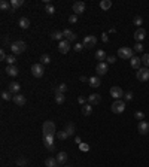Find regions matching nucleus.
Here are the masks:
<instances>
[{
  "instance_id": "1",
  "label": "nucleus",
  "mask_w": 149,
  "mask_h": 167,
  "mask_svg": "<svg viewBox=\"0 0 149 167\" xmlns=\"http://www.w3.org/2000/svg\"><path fill=\"white\" fill-rule=\"evenodd\" d=\"M42 130H43V136H52V137L57 136L55 124L52 121H45L43 125H42Z\"/></svg>"
},
{
  "instance_id": "2",
  "label": "nucleus",
  "mask_w": 149,
  "mask_h": 167,
  "mask_svg": "<svg viewBox=\"0 0 149 167\" xmlns=\"http://www.w3.org/2000/svg\"><path fill=\"white\" fill-rule=\"evenodd\" d=\"M25 49H27V45H25V42H22V40H15V42L11 43V51H12L14 54H22Z\"/></svg>"
},
{
  "instance_id": "3",
  "label": "nucleus",
  "mask_w": 149,
  "mask_h": 167,
  "mask_svg": "<svg viewBox=\"0 0 149 167\" xmlns=\"http://www.w3.org/2000/svg\"><path fill=\"white\" fill-rule=\"evenodd\" d=\"M133 54H134V49H131L128 46H122V48H119L118 49V57L119 58H124V60H128V58H133Z\"/></svg>"
},
{
  "instance_id": "4",
  "label": "nucleus",
  "mask_w": 149,
  "mask_h": 167,
  "mask_svg": "<svg viewBox=\"0 0 149 167\" xmlns=\"http://www.w3.org/2000/svg\"><path fill=\"white\" fill-rule=\"evenodd\" d=\"M111 111L113 113H122L125 111V102L124 100H115L111 106Z\"/></svg>"
},
{
  "instance_id": "5",
  "label": "nucleus",
  "mask_w": 149,
  "mask_h": 167,
  "mask_svg": "<svg viewBox=\"0 0 149 167\" xmlns=\"http://www.w3.org/2000/svg\"><path fill=\"white\" fill-rule=\"evenodd\" d=\"M136 78L140 81V82H146L149 81V69L148 67H140L136 73Z\"/></svg>"
},
{
  "instance_id": "6",
  "label": "nucleus",
  "mask_w": 149,
  "mask_h": 167,
  "mask_svg": "<svg viewBox=\"0 0 149 167\" xmlns=\"http://www.w3.org/2000/svg\"><path fill=\"white\" fill-rule=\"evenodd\" d=\"M45 73V69H43V64H40V63H37V64H33L31 66V75L35 76V78H42Z\"/></svg>"
},
{
  "instance_id": "7",
  "label": "nucleus",
  "mask_w": 149,
  "mask_h": 167,
  "mask_svg": "<svg viewBox=\"0 0 149 167\" xmlns=\"http://www.w3.org/2000/svg\"><path fill=\"white\" fill-rule=\"evenodd\" d=\"M95 72L98 76H103V75H106L109 72V64L106 63V61H101V63H98L97 66H95Z\"/></svg>"
},
{
  "instance_id": "8",
  "label": "nucleus",
  "mask_w": 149,
  "mask_h": 167,
  "mask_svg": "<svg viewBox=\"0 0 149 167\" xmlns=\"http://www.w3.org/2000/svg\"><path fill=\"white\" fill-rule=\"evenodd\" d=\"M82 43H84V46H85V48H94V46H95V43H97V37L94 36V35L85 36Z\"/></svg>"
},
{
  "instance_id": "9",
  "label": "nucleus",
  "mask_w": 149,
  "mask_h": 167,
  "mask_svg": "<svg viewBox=\"0 0 149 167\" xmlns=\"http://www.w3.org/2000/svg\"><path fill=\"white\" fill-rule=\"evenodd\" d=\"M146 37V30L145 28H137L136 32H134V40H136V43H142V40Z\"/></svg>"
},
{
  "instance_id": "10",
  "label": "nucleus",
  "mask_w": 149,
  "mask_h": 167,
  "mask_svg": "<svg viewBox=\"0 0 149 167\" xmlns=\"http://www.w3.org/2000/svg\"><path fill=\"white\" fill-rule=\"evenodd\" d=\"M111 95L115 99V100H121V97L124 95V91H122V88H121V87L113 85V87L111 88Z\"/></svg>"
},
{
  "instance_id": "11",
  "label": "nucleus",
  "mask_w": 149,
  "mask_h": 167,
  "mask_svg": "<svg viewBox=\"0 0 149 167\" xmlns=\"http://www.w3.org/2000/svg\"><path fill=\"white\" fill-rule=\"evenodd\" d=\"M54 140H55V137H52V136H43V143H45V148L48 151H54L55 149Z\"/></svg>"
},
{
  "instance_id": "12",
  "label": "nucleus",
  "mask_w": 149,
  "mask_h": 167,
  "mask_svg": "<svg viewBox=\"0 0 149 167\" xmlns=\"http://www.w3.org/2000/svg\"><path fill=\"white\" fill-rule=\"evenodd\" d=\"M72 9H73L74 15H81V14H84V11H85V3H84V2H74Z\"/></svg>"
},
{
  "instance_id": "13",
  "label": "nucleus",
  "mask_w": 149,
  "mask_h": 167,
  "mask_svg": "<svg viewBox=\"0 0 149 167\" xmlns=\"http://www.w3.org/2000/svg\"><path fill=\"white\" fill-rule=\"evenodd\" d=\"M69 49H70V42L69 40H61L60 43H58V51L61 52V54H67L69 52Z\"/></svg>"
},
{
  "instance_id": "14",
  "label": "nucleus",
  "mask_w": 149,
  "mask_h": 167,
  "mask_svg": "<svg viewBox=\"0 0 149 167\" xmlns=\"http://www.w3.org/2000/svg\"><path fill=\"white\" fill-rule=\"evenodd\" d=\"M137 129H139V133H140V134H148L149 133V122L148 121H140L139 125H137Z\"/></svg>"
},
{
  "instance_id": "15",
  "label": "nucleus",
  "mask_w": 149,
  "mask_h": 167,
  "mask_svg": "<svg viewBox=\"0 0 149 167\" xmlns=\"http://www.w3.org/2000/svg\"><path fill=\"white\" fill-rule=\"evenodd\" d=\"M19 91H21V84L19 82H11L9 84V93L11 94H19Z\"/></svg>"
},
{
  "instance_id": "16",
  "label": "nucleus",
  "mask_w": 149,
  "mask_h": 167,
  "mask_svg": "<svg viewBox=\"0 0 149 167\" xmlns=\"http://www.w3.org/2000/svg\"><path fill=\"white\" fill-rule=\"evenodd\" d=\"M12 100H14V103H15L17 106H24V105H25V95H22V94L14 95Z\"/></svg>"
},
{
  "instance_id": "17",
  "label": "nucleus",
  "mask_w": 149,
  "mask_h": 167,
  "mask_svg": "<svg viewBox=\"0 0 149 167\" xmlns=\"http://www.w3.org/2000/svg\"><path fill=\"white\" fill-rule=\"evenodd\" d=\"M63 36L66 37V40H69V42H74L76 40V35H74L72 30H69V28L63 30Z\"/></svg>"
},
{
  "instance_id": "18",
  "label": "nucleus",
  "mask_w": 149,
  "mask_h": 167,
  "mask_svg": "<svg viewBox=\"0 0 149 167\" xmlns=\"http://www.w3.org/2000/svg\"><path fill=\"white\" fill-rule=\"evenodd\" d=\"M6 73H8V76H11V78H15V76H18L19 70L17 66H8L6 67Z\"/></svg>"
},
{
  "instance_id": "19",
  "label": "nucleus",
  "mask_w": 149,
  "mask_h": 167,
  "mask_svg": "<svg viewBox=\"0 0 149 167\" xmlns=\"http://www.w3.org/2000/svg\"><path fill=\"white\" fill-rule=\"evenodd\" d=\"M88 102H90V105H98L101 102V95L100 94H91V95H88Z\"/></svg>"
},
{
  "instance_id": "20",
  "label": "nucleus",
  "mask_w": 149,
  "mask_h": 167,
  "mask_svg": "<svg viewBox=\"0 0 149 167\" xmlns=\"http://www.w3.org/2000/svg\"><path fill=\"white\" fill-rule=\"evenodd\" d=\"M88 84H90V87H93V88H98L100 84H101V81H100L98 76H91L90 81H88Z\"/></svg>"
},
{
  "instance_id": "21",
  "label": "nucleus",
  "mask_w": 149,
  "mask_h": 167,
  "mask_svg": "<svg viewBox=\"0 0 149 167\" xmlns=\"http://www.w3.org/2000/svg\"><path fill=\"white\" fill-rule=\"evenodd\" d=\"M81 111H82V115H85V116H90V115L93 113V105L87 103V105H84V106L81 108Z\"/></svg>"
},
{
  "instance_id": "22",
  "label": "nucleus",
  "mask_w": 149,
  "mask_h": 167,
  "mask_svg": "<svg viewBox=\"0 0 149 167\" xmlns=\"http://www.w3.org/2000/svg\"><path fill=\"white\" fill-rule=\"evenodd\" d=\"M57 161H58V164H63V166H64L66 161H67V154L63 152V151L58 152V154H57Z\"/></svg>"
},
{
  "instance_id": "23",
  "label": "nucleus",
  "mask_w": 149,
  "mask_h": 167,
  "mask_svg": "<svg viewBox=\"0 0 149 167\" xmlns=\"http://www.w3.org/2000/svg\"><path fill=\"white\" fill-rule=\"evenodd\" d=\"M130 63H131V67L133 69H140V64H142V58H139V57H133L130 60Z\"/></svg>"
},
{
  "instance_id": "24",
  "label": "nucleus",
  "mask_w": 149,
  "mask_h": 167,
  "mask_svg": "<svg viewBox=\"0 0 149 167\" xmlns=\"http://www.w3.org/2000/svg\"><path fill=\"white\" fill-rule=\"evenodd\" d=\"M18 24H19V27H21L22 30H27V28L30 27V19L25 18V17H22V18H19Z\"/></svg>"
},
{
  "instance_id": "25",
  "label": "nucleus",
  "mask_w": 149,
  "mask_h": 167,
  "mask_svg": "<svg viewBox=\"0 0 149 167\" xmlns=\"http://www.w3.org/2000/svg\"><path fill=\"white\" fill-rule=\"evenodd\" d=\"M0 9L2 11H12V5H11V2H6V0H2L0 2Z\"/></svg>"
},
{
  "instance_id": "26",
  "label": "nucleus",
  "mask_w": 149,
  "mask_h": 167,
  "mask_svg": "<svg viewBox=\"0 0 149 167\" xmlns=\"http://www.w3.org/2000/svg\"><path fill=\"white\" fill-rule=\"evenodd\" d=\"M45 166H46V167H57V166H58V161H57V158L49 157V158H46V160H45Z\"/></svg>"
},
{
  "instance_id": "27",
  "label": "nucleus",
  "mask_w": 149,
  "mask_h": 167,
  "mask_svg": "<svg viewBox=\"0 0 149 167\" xmlns=\"http://www.w3.org/2000/svg\"><path fill=\"white\" fill-rule=\"evenodd\" d=\"M108 55H106V52L103 51V49H98L97 52H95V60H98V63H101L103 60H106Z\"/></svg>"
},
{
  "instance_id": "28",
  "label": "nucleus",
  "mask_w": 149,
  "mask_h": 167,
  "mask_svg": "<svg viewBox=\"0 0 149 167\" xmlns=\"http://www.w3.org/2000/svg\"><path fill=\"white\" fill-rule=\"evenodd\" d=\"M67 91V84H58L55 88V94H64Z\"/></svg>"
},
{
  "instance_id": "29",
  "label": "nucleus",
  "mask_w": 149,
  "mask_h": 167,
  "mask_svg": "<svg viewBox=\"0 0 149 167\" xmlns=\"http://www.w3.org/2000/svg\"><path fill=\"white\" fill-rule=\"evenodd\" d=\"M100 8H101L103 11L111 9V8H112V2H111V0H101V2H100Z\"/></svg>"
},
{
  "instance_id": "30",
  "label": "nucleus",
  "mask_w": 149,
  "mask_h": 167,
  "mask_svg": "<svg viewBox=\"0 0 149 167\" xmlns=\"http://www.w3.org/2000/svg\"><path fill=\"white\" fill-rule=\"evenodd\" d=\"M63 32H52V33H51V39H54V40H60V42H61V40H63Z\"/></svg>"
},
{
  "instance_id": "31",
  "label": "nucleus",
  "mask_w": 149,
  "mask_h": 167,
  "mask_svg": "<svg viewBox=\"0 0 149 167\" xmlns=\"http://www.w3.org/2000/svg\"><path fill=\"white\" fill-rule=\"evenodd\" d=\"M45 12H46L48 15H54V12H55V8H54V5H51V3L45 5Z\"/></svg>"
},
{
  "instance_id": "32",
  "label": "nucleus",
  "mask_w": 149,
  "mask_h": 167,
  "mask_svg": "<svg viewBox=\"0 0 149 167\" xmlns=\"http://www.w3.org/2000/svg\"><path fill=\"white\" fill-rule=\"evenodd\" d=\"M64 130L67 131V134H69V136H73V134H74V124H73V122H69V124L66 125V129H64Z\"/></svg>"
},
{
  "instance_id": "33",
  "label": "nucleus",
  "mask_w": 149,
  "mask_h": 167,
  "mask_svg": "<svg viewBox=\"0 0 149 167\" xmlns=\"http://www.w3.org/2000/svg\"><path fill=\"white\" fill-rule=\"evenodd\" d=\"M67 137H69V134H67V131L66 130L57 131V139H60V140H66Z\"/></svg>"
},
{
  "instance_id": "34",
  "label": "nucleus",
  "mask_w": 149,
  "mask_h": 167,
  "mask_svg": "<svg viewBox=\"0 0 149 167\" xmlns=\"http://www.w3.org/2000/svg\"><path fill=\"white\" fill-rule=\"evenodd\" d=\"M55 102L57 105H63L66 102V95L64 94H55Z\"/></svg>"
},
{
  "instance_id": "35",
  "label": "nucleus",
  "mask_w": 149,
  "mask_h": 167,
  "mask_svg": "<svg viewBox=\"0 0 149 167\" xmlns=\"http://www.w3.org/2000/svg\"><path fill=\"white\" fill-rule=\"evenodd\" d=\"M11 5H12V8L17 11V8H19V6L24 5V0H11Z\"/></svg>"
},
{
  "instance_id": "36",
  "label": "nucleus",
  "mask_w": 149,
  "mask_h": 167,
  "mask_svg": "<svg viewBox=\"0 0 149 167\" xmlns=\"http://www.w3.org/2000/svg\"><path fill=\"white\" fill-rule=\"evenodd\" d=\"M49 63H51V57L48 54H43L40 57V64H49Z\"/></svg>"
},
{
  "instance_id": "37",
  "label": "nucleus",
  "mask_w": 149,
  "mask_h": 167,
  "mask_svg": "<svg viewBox=\"0 0 149 167\" xmlns=\"http://www.w3.org/2000/svg\"><path fill=\"white\" fill-rule=\"evenodd\" d=\"M6 61H8V66H15V61H17V58H15V54H12V55H8Z\"/></svg>"
},
{
  "instance_id": "38",
  "label": "nucleus",
  "mask_w": 149,
  "mask_h": 167,
  "mask_svg": "<svg viewBox=\"0 0 149 167\" xmlns=\"http://www.w3.org/2000/svg\"><path fill=\"white\" fill-rule=\"evenodd\" d=\"M133 24H134V25H137V27L140 28V25L143 24V19H142V17H139V15H137V17H134V19H133Z\"/></svg>"
},
{
  "instance_id": "39",
  "label": "nucleus",
  "mask_w": 149,
  "mask_h": 167,
  "mask_svg": "<svg viewBox=\"0 0 149 167\" xmlns=\"http://www.w3.org/2000/svg\"><path fill=\"white\" fill-rule=\"evenodd\" d=\"M134 118H136V119H139V122H140V121H143V118H145V113H143V112H140V111L134 112Z\"/></svg>"
},
{
  "instance_id": "40",
  "label": "nucleus",
  "mask_w": 149,
  "mask_h": 167,
  "mask_svg": "<svg viewBox=\"0 0 149 167\" xmlns=\"http://www.w3.org/2000/svg\"><path fill=\"white\" fill-rule=\"evenodd\" d=\"M142 63L145 64V67H149V54H143L142 55Z\"/></svg>"
},
{
  "instance_id": "41",
  "label": "nucleus",
  "mask_w": 149,
  "mask_h": 167,
  "mask_svg": "<svg viewBox=\"0 0 149 167\" xmlns=\"http://www.w3.org/2000/svg\"><path fill=\"white\" fill-rule=\"evenodd\" d=\"M84 48H85V46H84V43H76V45H74V51H76V52H81V51H82V49H84Z\"/></svg>"
},
{
  "instance_id": "42",
  "label": "nucleus",
  "mask_w": 149,
  "mask_h": 167,
  "mask_svg": "<svg viewBox=\"0 0 149 167\" xmlns=\"http://www.w3.org/2000/svg\"><path fill=\"white\" fill-rule=\"evenodd\" d=\"M9 91H3V93H2V99H3V100H5V102H8V100H11V95H9Z\"/></svg>"
},
{
  "instance_id": "43",
  "label": "nucleus",
  "mask_w": 149,
  "mask_h": 167,
  "mask_svg": "<svg viewBox=\"0 0 149 167\" xmlns=\"http://www.w3.org/2000/svg\"><path fill=\"white\" fill-rule=\"evenodd\" d=\"M134 51H136V52H142V51H143V45H142V43H136V45H134Z\"/></svg>"
},
{
  "instance_id": "44",
  "label": "nucleus",
  "mask_w": 149,
  "mask_h": 167,
  "mask_svg": "<svg viewBox=\"0 0 149 167\" xmlns=\"http://www.w3.org/2000/svg\"><path fill=\"white\" fill-rule=\"evenodd\" d=\"M124 99H125L124 102H131V100H133V93H130V91H128V93H125V94H124Z\"/></svg>"
},
{
  "instance_id": "45",
  "label": "nucleus",
  "mask_w": 149,
  "mask_h": 167,
  "mask_svg": "<svg viewBox=\"0 0 149 167\" xmlns=\"http://www.w3.org/2000/svg\"><path fill=\"white\" fill-rule=\"evenodd\" d=\"M69 22H70V24H76V22H78V15H70V17H69Z\"/></svg>"
},
{
  "instance_id": "46",
  "label": "nucleus",
  "mask_w": 149,
  "mask_h": 167,
  "mask_svg": "<svg viewBox=\"0 0 149 167\" xmlns=\"http://www.w3.org/2000/svg\"><path fill=\"white\" fill-rule=\"evenodd\" d=\"M115 61H116V57H113V55H109L106 58V63H108V64H113Z\"/></svg>"
},
{
  "instance_id": "47",
  "label": "nucleus",
  "mask_w": 149,
  "mask_h": 167,
  "mask_svg": "<svg viewBox=\"0 0 149 167\" xmlns=\"http://www.w3.org/2000/svg\"><path fill=\"white\" fill-rule=\"evenodd\" d=\"M17 164H18V166H25V164H27V160H25V158H18V160H17Z\"/></svg>"
},
{
  "instance_id": "48",
  "label": "nucleus",
  "mask_w": 149,
  "mask_h": 167,
  "mask_svg": "<svg viewBox=\"0 0 149 167\" xmlns=\"http://www.w3.org/2000/svg\"><path fill=\"white\" fill-rule=\"evenodd\" d=\"M85 102H87V100H85V99H84V97H81V95H79V97H78V103H79V105H81V106H84V105H87V103H85Z\"/></svg>"
},
{
  "instance_id": "49",
  "label": "nucleus",
  "mask_w": 149,
  "mask_h": 167,
  "mask_svg": "<svg viewBox=\"0 0 149 167\" xmlns=\"http://www.w3.org/2000/svg\"><path fill=\"white\" fill-rule=\"evenodd\" d=\"M79 149H81V151H88L90 146H88L87 143H81V145H79Z\"/></svg>"
},
{
  "instance_id": "50",
  "label": "nucleus",
  "mask_w": 149,
  "mask_h": 167,
  "mask_svg": "<svg viewBox=\"0 0 149 167\" xmlns=\"http://www.w3.org/2000/svg\"><path fill=\"white\" fill-rule=\"evenodd\" d=\"M101 40H103V42H108V40H109V37H108V33H103V35H101Z\"/></svg>"
},
{
  "instance_id": "51",
  "label": "nucleus",
  "mask_w": 149,
  "mask_h": 167,
  "mask_svg": "<svg viewBox=\"0 0 149 167\" xmlns=\"http://www.w3.org/2000/svg\"><path fill=\"white\" fill-rule=\"evenodd\" d=\"M90 81V78H87V76H81V82H88Z\"/></svg>"
},
{
  "instance_id": "52",
  "label": "nucleus",
  "mask_w": 149,
  "mask_h": 167,
  "mask_svg": "<svg viewBox=\"0 0 149 167\" xmlns=\"http://www.w3.org/2000/svg\"><path fill=\"white\" fill-rule=\"evenodd\" d=\"M74 142H76L78 145H81V143H82V142H81V137H74Z\"/></svg>"
},
{
  "instance_id": "53",
  "label": "nucleus",
  "mask_w": 149,
  "mask_h": 167,
  "mask_svg": "<svg viewBox=\"0 0 149 167\" xmlns=\"http://www.w3.org/2000/svg\"><path fill=\"white\" fill-rule=\"evenodd\" d=\"M64 167H70V166H64Z\"/></svg>"
}]
</instances>
